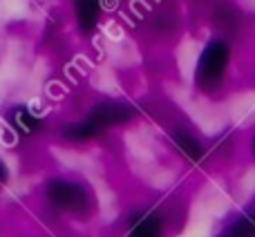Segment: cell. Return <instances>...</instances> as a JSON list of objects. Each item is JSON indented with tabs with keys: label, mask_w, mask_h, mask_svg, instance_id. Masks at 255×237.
Instances as JSON below:
<instances>
[{
	"label": "cell",
	"mask_w": 255,
	"mask_h": 237,
	"mask_svg": "<svg viewBox=\"0 0 255 237\" xmlns=\"http://www.w3.org/2000/svg\"><path fill=\"white\" fill-rule=\"evenodd\" d=\"M132 118V108L119 101H106L94 106L81 121L70 123V125L63 130V139L72 141V143H85V141H92L97 136H101L106 130L121 123L130 121Z\"/></svg>",
	"instance_id": "obj_1"
},
{
	"label": "cell",
	"mask_w": 255,
	"mask_h": 237,
	"mask_svg": "<svg viewBox=\"0 0 255 237\" xmlns=\"http://www.w3.org/2000/svg\"><path fill=\"white\" fill-rule=\"evenodd\" d=\"M231 67V45L226 38H211L199 52L195 65V85L204 94H217L226 85Z\"/></svg>",
	"instance_id": "obj_2"
},
{
	"label": "cell",
	"mask_w": 255,
	"mask_h": 237,
	"mask_svg": "<svg viewBox=\"0 0 255 237\" xmlns=\"http://www.w3.org/2000/svg\"><path fill=\"white\" fill-rule=\"evenodd\" d=\"M45 199L54 211L63 213V215L81 217V220L92 215L94 206H97L90 186H85L83 181L67 179V177L49 179L45 186Z\"/></svg>",
	"instance_id": "obj_3"
},
{
	"label": "cell",
	"mask_w": 255,
	"mask_h": 237,
	"mask_svg": "<svg viewBox=\"0 0 255 237\" xmlns=\"http://www.w3.org/2000/svg\"><path fill=\"white\" fill-rule=\"evenodd\" d=\"M4 121H7L9 130H11L13 134L22 136V139L34 136V134H38V132L43 130V118L36 115L29 106H13V108H9V112L4 115Z\"/></svg>",
	"instance_id": "obj_4"
},
{
	"label": "cell",
	"mask_w": 255,
	"mask_h": 237,
	"mask_svg": "<svg viewBox=\"0 0 255 237\" xmlns=\"http://www.w3.org/2000/svg\"><path fill=\"white\" fill-rule=\"evenodd\" d=\"M103 16V0H74L76 27L83 36H92L97 31Z\"/></svg>",
	"instance_id": "obj_5"
},
{
	"label": "cell",
	"mask_w": 255,
	"mask_h": 237,
	"mask_svg": "<svg viewBox=\"0 0 255 237\" xmlns=\"http://www.w3.org/2000/svg\"><path fill=\"white\" fill-rule=\"evenodd\" d=\"M128 237H163V224L157 213L139 211L128 220Z\"/></svg>",
	"instance_id": "obj_6"
},
{
	"label": "cell",
	"mask_w": 255,
	"mask_h": 237,
	"mask_svg": "<svg viewBox=\"0 0 255 237\" xmlns=\"http://www.w3.org/2000/svg\"><path fill=\"white\" fill-rule=\"evenodd\" d=\"M175 145L179 148V152L184 154L186 159H190V161H199V159L204 157V145L199 139H195L190 132L181 130L175 134Z\"/></svg>",
	"instance_id": "obj_7"
},
{
	"label": "cell",
	"mask_w": 255,
	"mask_h": 237,
	"mask_svg": "<svg viewBox=\"0 0 255 237\" xmlns=\"http://www.w3.org/2000/svg\"><path fill=\"white\" fill-rule=\"evenodd\" d=\"M220 237H255V208L226 226V231Z\"/></svg>",
	"instance_id": "obj_8"
},
{
	"label": "cell",
	"mask_w": 255,
	"mask_h": 237,
	"mask_svg": "<svg viewBox=\"0 0 255 237\" xmlns=\"http://www.w3.org/2000/svg\"><path fill=\"white\" fill-rule=\"evenodd\" d=\"M9 181V166L4 163V159L0 157V186H4Z\"/></svg>",
	"instance_id": "obj_9"
},
{
	"label": "cell",
	"mask_w": 255,
	"mask_h": 237,
	"mask_svg": "<svg viewBox=\"0 0 255 237\" xmlns=\"http://www.w3.org/2000/svg\"><path fill=\"white\" fill-rule=\"evenodd\" d=\"M251 154H253V159H255V134H253V139H251Z\"/></svg>",
	"instance_id": "obj_10"
}]
</instances>
